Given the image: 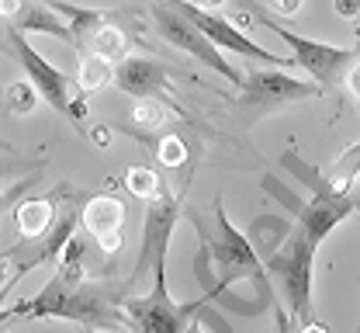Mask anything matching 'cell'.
Instances as JSON below:
<instances>
[{
  "label": "cell",
  "mask_w": 360,
  "mask_h": 333,
  "mask_svg": "<svg viewBox=\"0 0 360 333\" xmlns=\"http://www.w3.org/2000/svg\"><path fill=\"white\" fill-rule=\"evenodd\" d=\"M184 333H205V327H201V320H198V316H194V320H191V323H187V330Z\"/></svg>",
  "instance_id": "29"
},
{
  "label": "cell",
  "mask_w": 360,
  "mask_h": 333,
  "mask_svg": "<svg viewBox=\"0 0 360 333\" xmlns=\"http://www.w3.org/2000/svg\"><path fill=\"white\" fill-rule=\"evenodd\" d=\"M198 233H201V243L208 246L212 260H215L219 271H222V282L215 285V299H219L236 278H243V275L264 278V260H260L257 250L250 246L246 233H239V230L229 222L222 198L212 205V226H205V222L198 219Z\"/></svg>",
  "instance_id": "4"
},
{
  "label": "cell",
  "mask_w": 360,
  "mask_h": 333,
  "mask_svg": "<svg viewBox=\"0 0 360 333\" xmlns=\"http://www.w3.org/2000/svg\"><path fill=\"white\" fill-rule=\"evenodd\" d=\"M205 4V11H212V7H219V4H225V0H201Z\"/></svg>",
  "instance_id": "30"
},
{
  "label": "cell",
  "mask_w": 360,
  "mask_h": 333,
  "mask_svg": "<svg viewBox=\"0 0 360 333\" xmlns=\"http://www.w3.org/2000/svg\"><path fill=\"white\" fill-rule=\"evenodd\" d=\"M35 101H42V97L35 94V87H32V84H14V91H11V104H18V111H32V108H35Z\"/></svg>",
  "instance_id": "21"
},
{
  "label": "cell",
  "mask_w": 360,
  "mask_h": 333,
  "mask_svg": "<svg viewBox=\"0 0 360 333\" xmlns=\"http://www.w3.org/2000/svg\"><path fill=\"white\" fill-rule=\"evenodd\" d=\"M108 80H115V66L101 56L80 59V73H77V87L80 91H101Z\"/></svg>",
  "instance_id": "18"
},
{
  "label": "cell",
  "mask_w": 360,
  "mask_h": 333,
  "mask_svg": "<svg viewBox=\"0 0 360 333\" xmlns=\"http://www.w3.org/2000/svg\"><path fill=\"white\" fill-rule=\"evenodd\" d=\"M288 233H291V222H284V219H277V215H257V219L250 222L246 239H250V246L257 250V257L267 260L270 253L288 239Z\"/></svg>",
  "instance_id": "14"
},
{
  "label": "cell",
  "mask_w": 360,
  "mask_h": 333,
  "mask_svg": "<svg viewBox=\"0 0 360 333\" xmlns=\"http://www.w3.org/2000/svg\"><path fill=\"white\" fill-rule=\"evenodd\" d=\"M267 4H274V7H277V11H281V14H295V11H298V4H302V0H267Z\"/></svg>",
  "instance_id": "26"
},
{
  "label": "cell",
  "mask_w": 360,
  "mask_h": 333,
  "mask_svg": "<svg viewBox=\"0 0 360 333\" xmlns=\"http://www.w3.org/2000/svg\"><path fill=\"white\" fill-rule=\"evenodd\" d=\"M177 215H180V201L174 194H153L149 208H146V230H142V253L135 260V271H132V282L135 285L149 268L156 271V264L167 260V246H170V233L177 226Z\"/></svg>",
  "instance_id": "10"
},
{
  "label": "cell",
  "mask_w": 360,
  "mask_h": 333,
  "mask_svg": "<svg viewBox=\"0 0 360 333\" xmlns=\"http://www.w3.org/2000/svg\"><path fill=\"white\" fill-rule=\"evenodd\" d=\"M340 18H360V0H336Z\"/></svg>",
  "instance_id": "24"
},
{
  "label": "cell",
  "mask_w": 360,
  "mask_h": 333,
  "mask_svg": "<svg viewBox=\"0 0 360 333\" xmlns=\"http://www.w3.org/2000/svg\"><path fill=\"white\" fill-rule=\"evenodd\" d=\"M163 118H167V111L149 97V101H139L135 104V122L139 125H146V129H156V125H163Z\"/></svg>",
  "instance_id": "19"
},
{
  "label": "cell",
  "mask_w": 360,
  "mask_h": 333,
  "mask_svg": "<svg viewBox=\"0 0 360 333\" xmlns=\"http://www.w3.org/2000/svg\"><path fill=\"white\" fill-rule=\"evenodd\" d=\"M260 18V25L270 28L284 46L291 49V59H295V66H302L309 77H312L315 84L322 87V91H329V87H336L340 84V77L354 66V59H357V49H347V46H329V42H315V39H305V35H298V32H291V28H284L281 21H274L270 14H257Z\"/></svg>",
  "instance_id": "6"
},
{
  "label": "cell",
  "mask_w": 360,
  "mask_h": 333,
  "mask_svg": "<svg viewBox=\"0 0 360 333\" xmlns=\"http://www.w3.org/2000/svg\"><path fill=\"white\" fill-rule=\"evenodd\" d=\"M239 104L243 108H260L267 111L274 104H288V101H305V97H322L326 91L315 80H298L284 70H257L250 77H243L239 84Z\"/></svg>",
  "instance_id": "9"
},
{
  "label": "cell",
  "mask_w": 360,
  "mask_h": 333,
  "mask_svg": "<svg viewBox=\"0 0 360 333\" xmlns=\"http://www.w3.org/2000/svg\"><path fill=\"white\" fill-rule=\"evenodd\" d=\"M14 316L18 320H73V323H84V327H115L118 323V313H115V302L104 288L97 285H84L80 288H59L49 285L35 295V299H25L14 306Z\"/></svg>",
  "instance_id": "1"
},
{
  "label": "cell",
  "mask_w": 360,
  "mask_h": 333,
  "mask_svg": "<svg viewBox=\"0 0 360 333\" xmlns=\"http://www.w3.org/2000/svg\"><path fill=\"white\" fill-rule=\"evenodd\" d=\"M129 191L139 194V198H153V191H156V177H153V170H132V177H129Z\"/></svg>",
  "instance_id": "20"
},
{
  "label": "cell",
  "mask_w": 360,
  "mask_h": 333,
  "mask_svg": "<svg viewBox=\"0 0 360 333\" xmlns=\"http://www.w3.org/2000/svg\"><path fill=\"white\" fill-rule=\"evenodd\" d=\"M11 46H14V56H18V63L25 66V73H28V84L35 87V94L42 97L45 104H52L59 115H66L73 125H80L84 129V115H87V104L80 101V87H77V80L70 77V73H63V70H56L49 59H45L39 49L28 42V35H21V32H11Z\"/></svg>",
  "instance_id": "5"
},
{
  "label": "cell",
  "mask_w": 360,
  "mask_h": 333,
  "mask_svg": "<svg viewBox=\"0 0 360 333\" xmlns=\"http://www.w3.org/2000/svg\"><path fill=\"white\" fill-rule=\"evenodd\" d=\"M360 208V201L350 191H326V194H312L305 201V208L295 215V226L305 230V237L312 239L315 246L329 237L347 215H354Z\"/></svg>",
  "instance_id": "11"
},
{
  "label": "cell",
  "mask_w": 360,
  "mask_h": 333,
  "mask_svg": "<svg viewBox=\"0 0 360 333\" xmlns=\"http://www.w3.org/2000/svg\"><path fill=\"white\" fill-rule=\"evenodd\" d=\"M25 11H28L25 0H0V14H4V18H11V14L18 18V14H25Z\"/></svg>",
  "instance_id": "25"
},
{
  "label": "cell",
  "mask_w": 360,
  "mask_h": 333,
  "mask_svg": "<svg viewBox=\"0 0 360 333\" xmlns=\"http://www.w3.org/2000/svg\"><path fill=\"white\" fill-rule=\"evenodd\" d=\"M315 250H319V246L305 237V230H302V226H291L288 239H284V243L270 253L267 260H264L267 275L281 282V288H284V299H288V306H291V316H295L302 327L315 323V316H312Z\"/></svg>",
  "instance_id": "2"
},
{
  "label": "cell",
  "mask_w": 360,
  "mask_h": 333,
  "mask_svg": "<svg viewBox=\"0 0 360 333\" xmlns=\"http://www.w3.org/2000/svg\"><path fill=\"white\" fill-rule=\"evenodd\" d=\"M347 87H350V94H354V101L360 104V59L347 70Z\"/></svg>",
  "instance_id": "22"
},
{
  "label": "cell",
  "mask_w": 360,
  "mask_h": 333,
  "mask_svg": "<svg viewBox=\"0 0 360 333\" xmlns=\"http://www.w3.org/2000/svg\"><path fill=\"white\" fill-rule=\"evenodd\" d=\"M163 160H167V163H180V160H184V146H180V139H167V146H163Z\"/></svg>",
  "instance_id": "23"
},
{
  "label": "cell",
  "mask_w": 360,
  "mask_h": 333,
  "mask_svg": "<svg viewBox=\"0 0 360 333\" xmlns=\"http://www.w3.org/2000/svg\"><path fill=\"white\" fill-rule=\"evenodd\" d=\"M14 222H18L21 237H45L56 222V208H52L49 198H32L14 212Z\"/></svg>",
  "instance_id": "16"
},
{
  "label": "cell",
  "mask_w": 360,
  "mask_h": 333,
  "mask_svg": "<svg viewBox=\"0 0 360 333\" xmlns=\"http://www.w3.org/2000/svg\"><path fill=\"white\" fill-rule=\"evenodd\" d=\"M18 32H21V35H28V32H45V35H56V39H63V42L73 46V28H70V21L59 18L56 7H32V11H25Z\"/></svg>",
  "instance_id": "15"
},
{
  "label": "cell",
  "mask_w": 360,
  "mask_h": 333,
  "mask_svg": "<svg viewBox=\"0 0 360 333\" xmlns=\"http://www.w3.org/2000/svg\"><path fill=\"white\" fill-rule=\"evenodd\" d=\"M212 302V295H201L194 302H177L170 299V288H167V260L156 264L153 271V291L142 295V299H125V316L132 323L135 333H184L187 323Z\"/></svg>",
  "instance_id": "3"
},
{
  "label": "cell",
  "mask_w": 360,
  "mask_h": 333,
  "mask_svg": "<svg viewBox=\"0 0 360 333\" xmlns=\"http://www.w3.org/2000/svg\"><path fill=\"white\" fill-rule=\"evenodd\" d=\"M357 52H360V28H357Z\"/></svg>",
  "instance_id": "31"
},
{
  "label": "cell",
  "mask_w": 360,
  "mask_h": 333,
  "mask_svg": "<svg viewBox=\"0 0 360 333\" xmlns=\"http://www.w3.org/2000/svg\"><path fill=\"white\" fill-rule=\"evenodd\" d=\"M277 333H295V330H291V320H288V313H277Z\"/></svg>",
  "instance_id": "27"
},
{
  "label": "cell",
  "mask_w": 360,
  "mask_h": 333,
  "mask_svg": "<svg viewBox=\"0 0 360 333\" xmlns=\"http://www.w3.org/2000/svg\"><path fill=\"white\" fill-rule=\"evenodd\" d=\"M11 320H18V316H14V306H11V309H0V327L11 323Z\"/></svg>",
  "instance_id": "28"
},
{
  "label": "cell",
  "mask_w": 360,
  "mask_h": 333,
  "mask_svg": "<svg viewBox=\"0 0 360 333\" xmlns=\"http://www.w3.org/2000/svg\"><path fill=\"white\" fill-rule=\"evenodd\" d=\"M84 226L90 230V237L97 239L108 253H115L122 246V226H125V205L111 194H97L90 198L80 212Z\"/></svg>",
  "instance_id": "13"
},
{
  "label": "cell",
  "mask_w": 360,
  "mask_h": 333,
  "mask_svg": "<svg viewBox=\"0 0 360 333\" xmlns=\"http://www.w3.org/2000/svg\"><path fill=\"white\" fill-rule=\"evenodd\" d=\"M160 4H167V7H174L180 18H187L208 42L215 49H222V52H236L239 59H253V63H264L267 70H281V66H295L291 59H284V56H277V52H270L264 49L260 42H253L246 32H239L229 18L222 14H215V11H205V7H198L194 0H160Z\"/></svg>",
  "instance_id": "7"
},
{
  "label": "cell",
  "mask_w": 360,
  "mask_h": 333,
  "mask_svg": "<svg viewBox=\"0 0 360 333\" xmlns=\"http://www.w3.org/2000/svg\"><path fill=\"white\" fill-rule=\"evenodd\" d=\"M87 39H90V56H101V59H108V63L125 59V52H129L125 32L115 28V25H101V28H94Z\"/></svg>",
  "instance_id": "17"
},
{
  "label": "cell",
  "mask_w": 360,
  "mask_h": 333,
  "mask_svg": "<svg viewBox=\"0 0 360 333\" xmlns=\"http://www.w3.org/2000/svg\"><path fill=\"white\" fill-rule=\"evenodd\" d=\"M115 84H118V91H125L135 101H149L167 87V66L156 59H146V56H125L115 66Z\"/></svg>",
  "instance_id": "12"
},
{
  "label": "cell",
  "mask_w": 360,
  "mask_h": 333,
  "mask_svg": "<svg viewBox=\"0 0 360 333\" xmlns=\"http://www.w3.org/2000/svg\"><path fill=\"white\" fill-rule=\"evenodd\" d=\"M149 11H153V18H156V28H160V35L170 42V46H177L180 52H187L191 59H198L201 66H208V70H215V73H222L229 84H243V73L229 63L222 56V49H215L187 18H180L174 7H167V4H149Z\"/></svg>",
  "instance_id": "8"
}]
</instances>
